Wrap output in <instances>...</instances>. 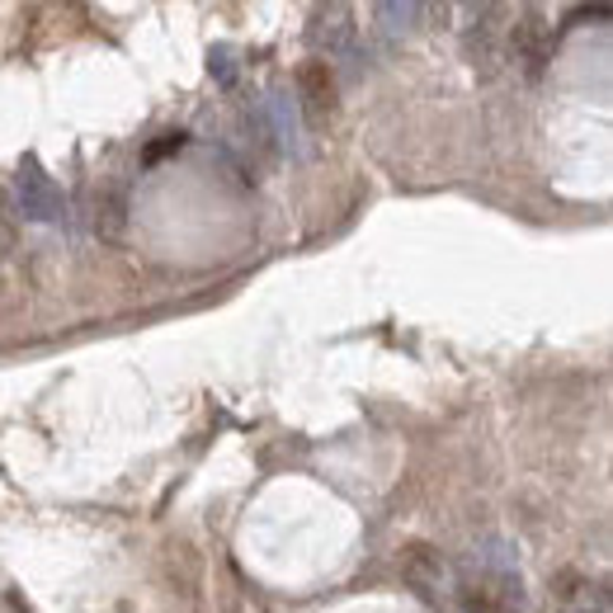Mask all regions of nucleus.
Here are the masks:
<instances>
[{
	"mask_svg": "<svg viewBox=\"0 0 613 613\" xmlns=\"http://www.w3.org/2000/svg\"><path fill=\"white\" fill-rule=\"evenodd\" d=\"M14 199H20V213L29 222H57L66 213L62 189L52 184V175L39 161H24L20 175H14Z\"/></svg>",
	"mask_w": 613,
	"mask_h": 613,
	"instance_id": "nucleus-1",
	"label": "nucleus"
},
{
	"mask_svg": "<svg viewBox=\"0 0 613 613\" xmlns=\"http://www.w3.org/2000/svg\"><path fill=\"white\" fill-rule=\"evenodd\" d=\"M303 85H307V114H311V118L330 114V99H336V85H330L326 66H307V72H303Z\"/></svg>",
	"mask_w": 613,
	"mask_h": 613,
	"instance_id": "nucleus-2",
	"label": "nucleus"
},
{
	"mask_svg": "<svg viewBox=\"0 0 613 613\" xmlns=\"http://www.w3.org/2000/svg\"><path fill=\"white\" fill-rule=\"evenodd\" d=\"M10 241H14V222L6 213V194H0V251H10Z\"/></svg>",
	"mask_w": 613,
	"mask_h": 613,
	"instance_id": "nucleus-3",
	"label": "nucleus"
},
{
	"mask_svg": "<svg viewBox=\"0 0 613 613\" xmlns=\"http://www.w3.org/2000/svg\"><path fill=\"white\" fill-rule=\"evenodd\" d=\"M180 147H184V137H180V133H175V137H170V142H161V147H151V151H147V161H161V156H166V151H180Z\"/></svg>",
	"mask_w": 613,
	"mask_h": 613,
	"instance_id": "nucleus-4",
	"label": "nucleus"
}]
</instances>
